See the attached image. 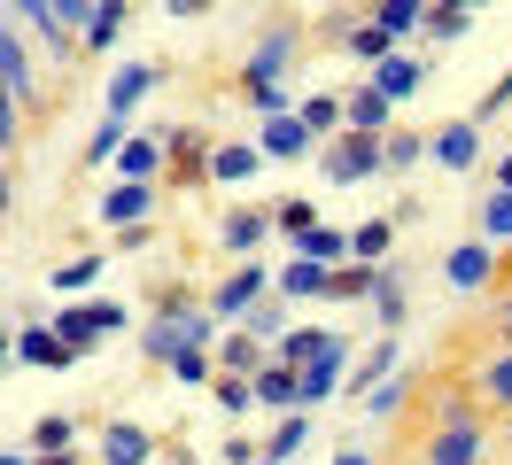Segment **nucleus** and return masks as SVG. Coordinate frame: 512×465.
Segmentation results:
<instances>
[{
  "instance_id": "f03ea898",
  "label": "nucleus",
  "mask_w": 512,
  "mask_h": 465,
  "mask_svg": "<svg viewBox=\"0 0 512 465\" xmlns=\"http://www.w3.org/2000/svg\"><path fill=\"white\" fill-rule=\"evenodd\" d=\"M55 334L86 349L94 334H125V310H117V303H78V310H55Z\"/></svg>"
},
{
  "instance_id": "473e14b6",
  "label": "nucleus",
  "mask_w": 512,
  "mask_h": 465,
  "mask_svg": "<svg viewBox=\"0 0 512 465\" xmlns=\"http://www.w3.org/2000/svg\"><path fill=\"white\" fill-rule=\"evenodd\" d=\"M481 388H489V396H505V403H512V357H497V365L481 372Z\"/></svg>"
},
{
  "instance_id": "f3484780",
  "label": "nucleus",
  "mask_w": 512,
  "mask_h": 465,
  "mask_svg": "<svg viewBox=\"0 0 512 465\" xmlns=\"http://www.w3.org/2000/svg\"><path fill=\"white\" fill-rule=\"evenodd\" d=\"M419 78H427L419 62H396V55H388V62H381V78H373V86H381L388 101H404V93H419Z\"/></svg>"
},
{
  "instance_id": "72a5a7b5",
  "label": "nucleus",
  "mask_w": 512,
  "mask_h": 465,
  "mask_svg": "<svg viewBox=\"0 0 512 465\" xmlns=\"http://www.w3.org/2000/svg\"><path fill=\"white\" fill-rule=\"evenodd\" d=\"M94 272H101V256H78V264H63V272H55V287H86Z\"/></svg>"
},
{
  "instance_id": "6e6552de",
  "label": "nucleus",
  "mask_w": 512,
  "mask_h": 465,
  "mask_svg": "<svg viewBox=\"0 0 512 465\" xmlns=\"http://www.w3.org/2000/svg\"><path fill=\"white\" fill-rule=\"evenodd\" d=\"M474 458H481V434L466 427V419H450L443 442H435V465H474Z\"/></svg>"
},
{
  "instance_id": "c85d7f7f",
  "label": "nucleus",
  "mask_w": 512,
  "mask_h": 465,
  "mask_svg": "<svg viewBox=\"0 0 512 465\" xmlns=\"http://www.w3.org/2000/svg\"><path fill=\"white\" fill-rule=\"evenodd\" d=\"M373 303H381V318H388V326L404 318V287H396V272H381V279H373Z\"/></svg>"
},
{
  "instance_id": "ddd939ff",
  "label": "nucleus",
  "mask_w": 512,
  "mask_h": 465,
  "mask_svg": "<svg viewBox=\"0 0 512 465\" xmlns=\"http://www.w3.org/2000/svg\"><path fill=\"white\" fill-rule=\"evenodd\" d=\"M303 148H311V124H303V117L264 124V155H303Z\"/></svg>"
},
{
  "instance_id": "c756f323",
  "label": "nucleus",
  "mask_w": 512,
  "mask_h": 465,
  "mask_svg": "<svg viewBox=\"0 0 512 465\" xmlns=\"http://www.w3.org/2000/svg\"><path fill=\"white\" fill-rule=\"evenodd\" d=\"M117 148H125V117H109V124H101V132H94V148H86V155H94V163H109Z\"/></svg>"
},
{
  "instance_id": "c03bdc74",
  "label": "nucleus",
  "mask_w": 512,
  "mask_h": 465,
  "mask_svg": "<svg viewBox=\"0 0 512 465\" xmlns=\"http://www.w3.org/2000/svg\"><path fill=\"white\" fill-rule=\"evenodd\" d=\"M505 318H512V310H505Z\"/></svg>"
},
{
  "instance_id": "bb28decb",
  "label": "nucleus",
  "mask_w": 512,
  "mask_h": 465,
  "mask_svg": "<svg viewBox=\"0 0 512 465\" xmlns=\"http://www.w3.org/2000/svg\"><path fill=\"white\" fill-rule=\"evenodd\" d=\"M334 380H342V365H334V357H326V365H311V372H303V403L334 396Z\"/></svg>"
},
{
  "instance_id": "f8f14e48",
  "label": "nucleus",
  "mask_w": 512,
  "mask_h": 465,
  "mask_svg": "<svg viewBox=\"0 0 512 465\" xmlns=\"http://www.w3.org/2000/svg\"><path fill=\"white\" fill-rule=\"evenodd\" d=\"M295 256H319V264H334V256H350V233H334V225H311V233H295Z\"/></svg>"
},
{
  "instance_id": "dca6fc26",
  "label": "nucleus",
  "mask_w": 512,
  "mask_h": 465,
  "mask_svg": "<svg viewBox=\"0 0 512 465\" xmlns=\"http://www.w3.org/2000/svg\"><path fill=\"white\" fill-rule=\"evenodd\" d=\"M280 287H288V295H319V287H334V279H326L319 256H295L288 272H280Z\"/></svg>"
},
{
  "instance_id": "9b49d317",
  "label": "nucleus",
  "mask_w": 512,
  "mask_h": 465,
  "mask_svg": "<svg viewBox=\"0 0 512 465\" xmlns=\"http://www.w3.org/2000/svg\"><path fill=\"white\" fill-rule=\"evenodd\" d=\"M474 148H481L474 124H443V140H435V155H443L450 171H466V163H474Z\"/></svg>"
},
{
  "instance_id": "0eeeda50",
  "label": "nucleus",
  "mask_w": 512,
  "mask_h": 465,
  "mask_svg": "<svg viewBox=\"0 0 512 465\" xmlns=\"http://www.w3.org/2000/svg\"><path fill=\"white\" fill-rule=\"evenodd\" d=\"M148 86H156V70H148V62H125L117 86H109V117H132V101H140Z\"/></svg>"
},
{
  "instance_id": "79ce46f5",
  "label": "nucleus",
  "mask_w": 512,
  "mask_h": 465,
  "mask_svg": "<svg viewBox=\"0 0 512 465\" xmlns=\"http://www.w3.org/2000/svg\"><path fill=\"white\" fill-rule=\"evenodd\" d=\"M450 8H466V16H474V8H481V0H450Z\"/></svg>"
},
{
  "instance_id": "e433bc0d",
  "label": "nucleus",
  "mask_w": 512,
  "mask_h": 465,
  "mask_svg": "<svg viewBox=\"0 0 512 465\" xmlns=\"http://www.w3.org/2000/svg\"><path fill=\"white\" fill-rule=\"evenodd\" d=\"M280 225H288V233H311L319 217H311V202H288V210H280Z\"/></svg>"
},
{
  "instance_id": "ea45409f",
  "label": "nucleus",
  "mask_w": 512,
  "mask_h": 465,
  "mask_svg": "<svg viewBox=\"0 0 512 465\" xmlns=\"http://www.w3.org/2000/svg\"><path fill=\"white\" fill-rule=\"evenodd\" d=\"M497 186H505V194H512V163H497Z\"/></svg>"
},
{
  "instance_id": "4c0bfd02",
  "label": "nucleus",
  "mask_w": 512,
  "mask_h": 465,
  "mask_svg": "<svg viewBox=\"0 0 512 465\" xmlns=\"http://www.w3.org/2000/svg\"><path fill=\"white\" fill-rule=\"evenodd\" d=\"M163 8H171V16H202L210 0H163Z\"/></svg>"
},
{
  "instance_id": "58836bf2",
  "label": "nucleus",
  "mask_w": 512,
  "mask_h": 465,
  "mask_svg": "<svg viewBox=\"0 0 512 465\" xmlns=\"http://www.w3.org/2000/svg\"><path fill=\"white\" fill-rule=\"evenodd\" d=\"M505 101H512V70L497 78V93H489V109H505Z\"/></svg>"
},
{
  "instance_id": "a19ab883",
  "label": "nucleus",
  "mask_w": 512,
  "mask_h": 465,
  "mask_svg": "<svg viewBox=\"0 0 512 465\" xmlns=\"http://www.w3.org/2000/svg\"><path fill=\"white\" fill-rule=\"evenodd\" d=\"M334 465H365V458H357V450H342V458H334Z\"/></svg>"
},
{
  "instance_id": "1a4fd4ad",
  "label": "nucleus",
  "mask_w": 512,
  "mask_h": 465,
  "mask_svg": "<svg viewBox=\"0 0 512 465\" xmlns=\"http://www.w3.org/2000/svg\"><path fill=\"white\" fill-rule=\"evenodd\" d=\"M443 272H450V287H481V279H489V248H481V241L450 248V264H443Z\"/></svg>"
},
{
  "instance_id": "c9c22d12",
  "label": "nucleus",
  "mask_w": 512,
  "mask_h": 465,
  "mask_svg": "<svg viewBox=\"0 0 512 465\" xmlns=\"http://www.w3.org/2000/svg\"><path fill=\"white\" fill-rule=\"evenodd\" d=\"M249 396H256V380H218V403H225V411H241Z\"/></svg>"
},
{
  "instance_id": "a211bd4d",
  "label": "nucleus",
  "mask_w": 512,
  "mask_h": 465,
  "mask_svg": "<svg viewBox=\"0 0 512 465\" xmlns=\"http://www.w3.org/2000/svg\"><path fill=\"white\" fill-rule=\"evenodd\" d=\"M256 295H264V272H233V279H225V287H218V310H225V318H233V310H249Z\"/></svg>"
},
{
  "instance_id": "4be33fe9",
  "label": "nucleus",
  "mask_w": 512,
  "mask_h": 465,
  "mask_svg": "<svg viewBox=\"0 0 512 465\" xmlns=\"http://www.w3.org/2000/svg\"><path fill=\"white\" fill-rule=\"evenodd\" d=\"M481 233H489V241H505V233H512V194H505V186L489 194V210H481Z\"/></svg>"
},
{
  "instance_id": "9d476101",
  "label": "nucleus",
  "mask_w": 512,
  "mask_h": 465,
  "mask_svg": "<svg viewBox=\"0 0 512 465\" xmlns=\"http://www.w3.org/2000/svg\"><path fill=\"white\" fill-rule=\"evenodd\" d=\"M342 109H350V132H381V124H388V93L365 86V93H350Z\"/></svg>"
},
{
  "instance_id": "aec40b11",
  "label": "nucleus",
  "mask_w": 512,
  "mask_h": 465,
  "mask_svg": "<svg viewBox=\"0 0 512 465\" xmlns=\"http://www.w3.org/2000/svg\"><path fill=\"white\" fill-rule=\"evenodd\" d=\"M117 31H125V0H101V8H94V24H86V39H94V47H109Z\"/></svg>"
},
{
  "instance_id": "37998d69",
  "label": "nucleus",
  "mask_w": 512,
  "mask_h": 465,
  "mask_svg": "<svg viewBox=\"0 0 512 465\" xmlns=\"http://www.w3.org/2000/svg\"><path fill=\"white\" fill-rule=\"evenodd\" d=\"M264 465H272V458H264Z\"/></svg>"
},
{
  "instance_id": "b1692460",
  "label": "nucleus",
  "mask_w": 512,
  "mask_h": 465,
  "mask_svg": "<svg viewBox=\"0 0 512 465\" xmlns=\"http://www.w3.org/2000/svg\"><path fill=\"white\" fill-rule=\"evenodd\" d=\"M256 241H264V217H256V210L225 217V248H256Z\"/></svg>"
},
{
  "instance_id": "cd10ccee",
  "label": "nucleus",
  "mask_w": 512,
  "mask_h": 465,
  "mask_svg": "<svg viewBox=\"0 0 512 465\" xmlns=\"http://www.w3.org/2000/svg\"><path fill=\"white\" fill-rule=\"evenodd\" d=\"M388 233H396V225H388V217H373V225H357V233H350V248H357V256H381Z\"/></svg>"
},
{
  "instance_id": "f704fd0d",
  "label": "nucleus",
  "mask_w": 512,
  "mask_h": 465,
  "mask_svg": "<svg viewBox=\"0 0 512 465\" xmlns=\"http://www.w3.org/2000/svg\"><path fill=\"white\" fill-rule=\"evenodd\" d=\"M171 372H179V380H210V365H202V349H179V357H171Z\"/></svg>"
},
{
  "instance_id": "423d86ee",
  "label": "nucleus",
  "mask_w": 512,
  "mask_h": 465,
  "mask_svg": "<svg viewBox=\"0 0 512 465\" xmlns=\"http://www.w3.org/2000/svg\"><path fill=\"white\" fill-rule=\"evenodd\" d=\"M148 202H156V186H148V179L109 186V194H101V217H109V225H140V217H148Z\"/></svg>"
},
{
  "instance_id": "2f4dec72",
  "label": "nucleus",
  "mask_w": 512,
  "mask_h": 465,
  "mask_svg": "<svg viewBox=\"0 0 512 465\" xmlns=\"http://www.w3.org/2000/svg\"><path fill=\"white\" fill-rule=\"evenodd\" d=\"M427 31H435V39H458V31H466V8H435V16H427Z\"/></svg>"
},
{
  "instance_id": "7c9ffc66",
  "label": "nucleus",
  "mask_w": 512,
  "mask_h": 465,
  "mask_svg": "<svg viewBox=\"0 0 512 465\" xmlns=\"http://www.w3.org/2000/svg\"><path fill=\"white\" fill-rule=\"evenodd\" d=\"M32 442H39V458H47V450H70V419H39Z\"/></svg>"
},
{
  "instance_id": "f257e3e1",
  "label": "nucleus",
  "mask_w": 512,
  "mask_h": 465,
  "mask_svg": "<svg viewBox=\"0 0 512 465\" xmlns=\"http://www.w3.org/2000/svg\"><path fill=\"white\" fill-rule=\"evenodd\" d=\"M381 163H388V148H381V140H373V132H350V124H342V140L326 148V179H365V171H381Z\"/></svg>"
},
{
  "instance_id": "393cba45",
  "label": "nucleus",
  "mask_w": 512,
  "mask_h": 465,
  "mask_svg": "<svg viewBox=\"0 0 512 465\" xmlns=\"http://www.w3.org/2000/svg\"><path fill=\"white\" fill-rule=\"evenodd\" d=\"M350 47H357V62H388V47H396V31L365 24V31H357V39H350Z\"/></svg>"
},
{
  "instance_id": "a878e982",
  "label": "nucleus",
  "mask_w": 512,
  "mask_h": 465,
  "mask_svg": "<svg viewBox=\"0 0 512 465\" xmlns=\"http://www.w3.org/2000/svg\"><path fill=\"white\" fill-rule=\"evenodd\" d=\"M373 24H381V31H396V39H404V31L419 24V0H381V16H373Z\"/></svg>"
},
{
  "instance_id": "20e7f679",
  "label": "nucleus",
  "mask_w": 512,
  "mask_h": 465,
  "mask_svg": "<svg viewBox=\"0 0 512 465\" xmlns=\"http://www.w3.org/2000/svg\"><path fill=\"white\" fill-rule=\"evenodd\" d=\"M16 357H24V365H47V372H63L70 357H78V341H63V334H39V326H24V334H16Z\"/></svg>"
},
{
  "instance_id": "412c9836",
  "label": "nucleus",
  "mask_w": 512,
  "mask_h": 465,
  "mask_svg": "<svg viewBox=\"0 0 512 465\" xmlns=\"http://www.w3.org/2000/svg\"><path fill=\"white\" fill-rule=\"evenodd\" d=\"M303 124H311V132H326V124H350V109H342L334 93H311V101H303Z\"/></svg>"
},
{
  "instance_id": "4468645a",
  "label": "nucleus",
  "mask_w": 512,
  "mask_h": 465,
  "mask_svg": "<svg viewBox=\"0 0 512 465\" xmlns=\"http://www.w3.org/2000/svg\"><path fill=\"white\" fill-rule=\"evenodd\" d=\"M101 458H109V465H148V434H140V427H109Z\"/></svg>"
},
{
  "instance_id": "5701e85b",
  "label": "nucleus",
  "mask_w": 512,
  "mask_h": 465,
  "mask_svg": "<svg viewBox=\"0 0 512 465\" xmlns=\"http://www.w3.org/2000/svg\"><path fill=\"white\" fill-rule=\"evenodd\" d=\"M117 163H125V179H148V171H156V140H125Z\"/></svg>"
},
{
  "instance_id": "39448f33",
  "label": "nucleus",
  "mask_w": 512,
  "mask_h": 465,
  "mask_svg": "<svg viewBox=\"0 0 512 465\" xmlns=\"http://www.w3.org/2000/svg\"><path fill=\"white\" fill-rule=\"evenodd\" d=\"M288 47H295V31L280 24L264 47H256V62H249V93H264V86H280V70H288Z\"/></svg>"
},
{
  "instance_id": "2eb2a0df",
  "label": "nucleus",
  "mask_w": 512,
  "mask_h": 465,
  "mask_svg": "<svg viewBox=\"0 0 512 465\" xmlns=\"http://www.w3.org/2000/svg\"><path fill=\"white\" fill-rule=\"evenodd\" d=\"M303 434H311V419H303V403H295L288 419H280V434L264 442V458H272V465H280V458H295V450H303Z\"/></svg>"
},
{
  "instance_id": "7ed1b4c3",
  "label": "nucleus",
  "mask_w": 512,
  "mask_h": 465,
  "mask_svg": "<svg viewBox=\"0 0 512 465\" xmlns=\"http://www.w3.org/2000/svg\"><path fill=\"white\" fill-rule=\"evenodd\" d=\"M202 334H210V318L187 310V318H163L156 334H148V349H156V357H179V349H202Z\"/></svg>"
},
{
  "instance_id": "6ab92c4d",
  "label": "nucleus",
  "mask_w": 512,
  "mask_h": 465,
  "mask_svg": "<svg viewBox=\"0 0 512 465\" xmlns=\"http://www.w3.org/2000/svg\"><path fill=\"white\" fill-rule=\"evenodd\" d=\"M249 171H256V148H218V155H210V179H225V186L249 179Z\"/></svg>"
}]
</instances>
